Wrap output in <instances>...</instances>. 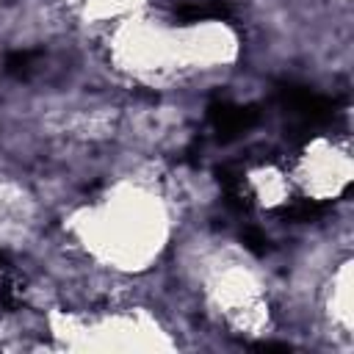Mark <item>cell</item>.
<instances>
[{
	"label": "cell",
	"mask_w": 354,
	"mask_h": 354,
	"mask_svg": "<svg viewBox=\"0 0 354 354\" xmlns=\"http://www.w3.org/2000/svg\"><path fill=\"white\" fill-rule=\"evenodd\" d=\"M69 230L86 257L100 268L119 277H136L152 268L169 243V199L152 180L130 174L97 196V202L80 207Z\"/></svg>",
	"instance_id": "1"
},
{
	"label": "cell",
	"mask_w": 354,
	"mask_h": 354,
	"mask_svg": "<svg viewBox=\"0 0 354 354\" xmlns=\"http://www.w3.org/2000/svg\"><path fill=\"white\" fill-rule=\"evenodd\" d=\"M296 194L313 202H335L351 185V149L346 138L315 136L288 166Z\"/></svg>",
	"instance_id": "2"
},
{
	"label": "cell",
	"mask_w": 354,
	"mask_h": 354,
	"mask_svg": "<svg viewBox=\"0 0 354 354\" xmlns=\"http://www.w3.org/2000/svg\"><path fill=\"white\" fill-rule=\"evenodd\" d=\"M243 188H246L249 202L266 213L288 207L293 202L290 196H296L288 166H279V163H257V166L246 169V185Z\"/></svg>",
	"instance_id": "3"
}]
</instances>
